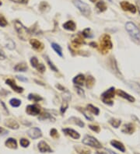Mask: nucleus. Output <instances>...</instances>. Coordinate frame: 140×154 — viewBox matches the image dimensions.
<instances>
[{"label":"nucleus","instance_id":"58","mask_svg":"<svg viewBox=\"0 0 140 154\" xmlns=\"http://www.w3.org/2000/svg\"><path fill=\"white\" fill-rule=\"evenodd\" d=\"M135 154H139V153H135Z\"/></svg>","mask_w":140,"mask_h":154},{"label":"nucleus","instance_id":"21","mask_svg":"<svg viewBox=\"0 0 140 154\" xmlns=\"http://www.w3.org/2000/svg\"><path fill=\"white\" fill-rule=\"evenodd\" d=\"M5 145L10 149L17 148V140L15 139H12V138H9L6 141V142H5Z\"/></svg>","mask_w":140,"mask_h":154},{"label":"nucleus","instance_id":"46","mask_svg":"<svg viewBox=\"0 0 140 154\" xmlns=\"http://www.w3.org/2000/svg\"><path fill=\"white\" fill-rule=\"evenodd\" d=\"M36 69H37L38 72H41V73H43V72L45 71L46 69H45V66H44L43 64H39V66H37V68Z\"/></svg>","mask_w":140,"mask_h":154},{"label":"nucleus","instance_id":"10","mask_svg":"<svg viewBox=\"0 0 140 154\" xmlns=\"http://www.w3.org/2000/svg\"><path fill=\"white\" fill-rule=\"evenodd\" d=\"M72 43L73 45L75 47H79L82 45H84L85 41L84 39L82 38V34H76L74 35L72 38Z\"/></svg>","mask_w":140,"mask_h":154},{"label":"nucleus","instance_id":"55","mask_svg":"<svg viewBox=\"0 0 140 154\" xmlns=\"http://www.w3.org/2000/svg\"><path fill=\"white\" fill-rule=\"evenodd\" d=\"M2 132H4L5 134H6L7 133V131L5 130L4 128H2V127H0V134H2Z\"/></svg>","mask_w":140,"mask_h":154},{"label":"nucleus","instance_id":"22","mask_svg":"<svg viewBox=\"0 0 140 154\" xmlns=\"http://www.w3.org/2000/svg\"><path fill=\"white\" fill-rule=\"evenodd\" d=\"M14 70L17 72H26L27 70V64L24 62H21L17 65H16L14 67Z\"/></svg>","mask_w":140,"mask_h":154},{"label":"nucleus","instance_id":"40","mask_svg":"<svg viewBox=\"0 0 140 154\" xmlns=\"http://www.w3.org/2000/svg\"><path fill=\"white\" fill-rule=\"evenodd\" d=\"M76 92H77V93H78L79 96H80V97H85L84 91H83L82 89H81L79 86H76Z\"/></svg>","mask_w":140,"mask_h":154},{"label":"nucleus","instance_id":"38","mask_svg":"<svg viewBox=\"0 0 140 154\" xmlns=\"http://www.w3.org/2000/svg\"><path fill=\"white\" fill-rule=\"evenodd\" d=\"M129 85L132 89H134L135 91H136V92H140V85L138 84L137 82H131V83H129Z\"/></svg>","mask_w":140,"mask_h":154},{"label":"nucleus","instance_id":"13","mask_svg":"<svg viewBox=\"0 0 140 154\" xmlns=\"http://www.w3.org/2000/svg\"><path fill=\"white\" fill-rule=\"evenodd\" d=\"M62 131H63L66 135L69 136L70 137H72V139H78L80 138L79 133H78L77 131H75L74 129H72V128H63Z\"/></svg>","mask_w":140,"mask_h":154},{"label":"nucleus","instance_id":"3","mask_svg":"<svg viewBox=\"0 0 140 154\" xmlns=\"http://www.w3.org/2000/svg\"><path fill=\"white\" fill-rule=\"evenodd\" d=\"M125 29L126 31H128V33L132 37V38L136 41H140V32L139 30L137 27H136L135 23L132 22H128L125 24Z\"/></svg>","mask_w":140,"mask_h":154},{"label":"nucleus","instance_id":"14","mask_svg":"<svg viewBox=\"0 0 140 154\" xmlns=\"http://www.w3.org/2000/svg\"><path fill=\"white\" fill-rule=\"evenodd\" d=\"M38 150L41 153H52V149L50 148L49 145L44 141H41L38 143Z\"/></svg>","mask_w":140,"mask_h":154},{"label":"nucleus","instance_id":"35","mask_svg":"<svg viewBox=\"0 0 140 154\" xmlns=\"http://www.w3.org/2000/svg\"><path fill=\"white\" fill-rule=\"evenodd\" d=\"M49 5L47 4L46 2H41L39 6V9L41 12H47V11L49 10Z\"/></svg>","mask_w":140,"mask_h":154},{"label":"nucleus","instance_id":"32","mask_svg":"<svg viewBox=\"0 0 140 154\" xmlns=\"http://www.w3.org/2000/svg\"><path fill=\"white\" fill-rule=\"evenodd\" d=\"M68 101L69 100H66V98L63 99V102H62V106H61V108H60V112H61V114H62V115L66 112L67 108H68L69 107Z\"/></svg>","mask_w":140,"mask_h":154},{"label":"nucleus","instance_id":"7","mask_svg":"<svg viewBox=\"0 0 140 154\" xmlns=\"http://www.w3.org/2000/svg\"><path fill=\"white\" fill-rule=\"evenodd\" d=\"M26 112H27V115L36 116V115H40V113H41V107H40L39 105L37 104L28 105L26 107Z\"/></svg>","mask_w":140,"mask_h":154},{"label":"nucleus","instance_id":"57","mask_svg":"<svg viewBox=\"0 0 140 154\" xmlns=\"http://www.w3.org/2000/svg\"><path fill=\"white\" fill-rule=\"evenodd\" d=\"M1 5H2V2L0 1V6H1Z\"/></svg>","mask_w":140,"mask_h":154},{"label":"nucleus","instance_id":"17","mask_svg":"<svg viewBox=\"0 0 140 154\" xmlns=\"http://www.w3.org/2000/svg\"><path fill=\"white\" fill-rule=\"evenodd\" d=\"M135 129H136V128H135V126L133 124L128 123L125 124V125L123 126L122 131L123 133L125 134H132L135 131Z\"/></svg>","mask_w":140,"mask_h":154},{"label":"nucleus","instance_id":"19","mask_svg":"<svg viewBox=\"0 0 140 154\" xmlns=\"http://www.w3.org/2000/svg\"><path fill=\"white\" fill-rule=\"evenodd\" d=\"M85 80H86V78H85L84 75L82 74H79L73 79V82L75 84H76V86H82L83 83H84Z\"/></svg>","mask_w":140,"mask_h":154},{"label":"nucleus","instance_id":"48","mask_svg":"<svg viewBox=\"0 0 140 154\" xmlns=\"http://www.w3.org/2000/svg\"><path fill=\"white\" fill-rule=\"evenodd\" d=\"M5 58H6V55H5L4 51L0 48V60H4Z\"/></svg>","mask_w":140,"mask_h":154},{"label":"nucleus","instance_id":"42","mask_svg":"<svg viewBox=\"0 0 140 154\" xmlns=\"http://www.w3.org/2000/svg\"><path fill=\"white\" fill-rule=\"evenodd\" d=\"M78 110H79V111H80L83 114V115H84L85 118H86L87 120H89V121H93V118L92 117H90V115H87V113H86V110H84V109H81L80 107H78Z\"/></svg>","mask_w":140,"mask_h":154},{"label":"nucleus","instance_id":"49","mask_svg":"<svg viewBox=\"0 0 140 154\" xmlns=\"http://www.w3.org/2000/svg\"><path fill=\"white\" fill-rule=\"evenodd\" d=\"M0 104H1V105L3 107V110H4L5 111V114H6V115H9V111L7 110V108H6V105H5L4 103L2 102V101H0Z\"/></svg>","mask_w":140,"mask_h":154},{"label":"nucleus","instance_id":"5","mask_svg":"<svg viewBox=\"0 0 140 154\" xmlns=\"http://www.w3.org/2000/svg\"><path fill=\"white\" fill-rule=\"evenodd\" d=\"M73 4L85 17H89L91 14L90 7L87 3L82 2L81 0H73Z\"/></svg>","mask_w":140,"mask_h":154},{"label":"nucleus","instance_id":"6","mask_svg":"<svg viewBox=\"0 0 140 154\" xmlns=\"http://www.w3.org/2000/svg\"><path fill=\"white\" fill-rule=\"evenodd\" d=\"M82 143L87 146H90L91 147L96 149H101L102 148V145L96 138L90 136H86L84 139H82Z\"/></svg>","mask_w":140,"mask_h":154},{"label":"nucleus","instance_id":"43","mask_svg":"<svg viewBox=\"0 0 140 154\" xmlns=\"http://www.w3.org/2000/svg\"><path fill=\"white\" fill-rule=\"evenodd\" d=\"M50 136H52V138H54V139H57V138H58V131H57L55 128H52V129L50 131Z\"/></svg>","mask_w":140,"mask_h":154},{"label":"nucleus","instance_id":"56","mask_svg":"<svg viewBox=\"0 0 140 154\" xmlns=\"http://www.w3.org/2000/svg\"><path fill=\"white\" fill-rule=\"evenodd\" d=\"M90 2H95L96 1H97V0H90Z\"/></svg>","mask_w":140,"mask_h":154},{"label":"nucleus","instance_id":"20","mask_svg":"<svg viewBox=\"0 0 140 154\" xmlns=\"http://www.w3.org/2000/svg\"><path fill=\"white\" fill-rule=\"evenodd\" d=\"M62 27L64 29L67 30V31H74L76 28V25L72 20H69L62 25Z\"/></svg>","mask_w":140,"mask_h":154},{"label":"nucleus","instance_id":"37","mask_svg":"<svg viewBox=\"0 0 140 154\" xmlns=\"http://www.w3.org/2000/svg\"><path fill=\"white\" fill-rule=\"evenodd\" d=\"M31 64L32 67L34 69H37V66H39V62H38V60L36 57H32L31 58Z\"/></svg>","mask_w":140,"mask_h":154},{"label":"nucleus","instance_id":"15","mask_svg":"<svg viewBox=\"0 0 140 154\" xmlns=\"http://www.w3.org/2000/svg\"><path fill=\"white\" fill-rule=\"evenodd\" d=\"M30 44L31 45L32 47L34 49L37 50V51H42L44 49V45L37 39H31L30 40Z\"/></svg>","mask_w":140,"mask_h":154},{"label":"nucleus","instance_id":"29","mask_svg":"<svg viewBox=\"0 0 140 154\" xmlns=\"http://www.w3.org/2000/svg\"><path fill=\"white\" fill-rule=\"evenodd\" d=\"M28 99H29L30 101H34V102H39V101L43 100V98H42L41 96L37 94H33V93H30V94L28 95Z\"/></svg>","mask_w":140,"mask_h":154},{"label":"nucleus","instance_id":"9","mask_svg":"<svg viewBox=\"0 0 140 154\" xmlns=\"http://www.w3.org/2000/svg\"><path fill=\"white\" fill-rule=\"evenodd\" d=\"M120 6L124 11H129L132 13H136V7L134 5L131 4L128 2L123 1L120 3Z\"/></svg>","mask_w":140,"mask_h":154},{"label":"nucleus","instance_id":"23","mask_svg":"<svg viewBox=\"0 0 140 154\" xmlns=\"http://www.w3.org/2000/svg\"><path fill=\"white\" fill-rule=\"evenodd\" d=\"M85 82H86V86H87V88L91 89L93 86H94L95 80L93 76H87V78L86 79Z\"/></svg>","mask_w":140,"mask_h":154},{"label":"nucleus","instance_id":"26","mask_svg":"<svg viewBox=\"0 0 140 154\" xmlns=\"http://www.w3.org/2000/svg\"><path fill=\"white\" fill-rule=\"evenodd\" d=\"M96 7H97V9L99 10V12H104V11L107 10V6H106V3H105L104 2H103V1H100V2H98L97 3V5H96Z\"/></svg>","mask_w":140,"mask_h":154},{"label":"nucleus","instance_id":"36","mask_svg":"<svg viewBox=\"0 0 140 154\" xmlns=\"http://www.w3.org/2000/svg\"><path fill=\"white\" fill-rule=\"evenodd\" d=\"M9 104H10V105L12 106V107H18L19 106H20L21 101H20V100H18V99L12 98L9 101Z\"/></svg>","mask_w":140,"mask_h":154},{"label":"nucleus","instance_id":"34","mask_svg":"<svg viewBox=\"0 0 140 154\" xmlns=\"http://www.w3.org/2000/svg\"><path fill=\"white\" fill-rule=\"evenodd\" d=\"M38 119L39 120H42V121H44V120H47V119H50V120H55L53 118V117L52 116V115H50V114L48 113H43L41 114V115H40V116L38 117Z\"/></svg>","mask_w":140,"mask_h":154},{"label":"nucleus","instance_id":"2","mask_svg":"<svg viewBox=\"0 0 140 154\" xmlns=\"http://www.w3.org/2000/svg\"><path fill=\"white\" fill-rule=\"evenodd\" d=\"M14 26L16 31H17L18 33L19 37L20 38L21 40L23 41H27V39H28V37H30L31 35V31L30 30L25 27L21 22L18 20H16L14 22Z\"/></svg>","mask_w":140,"mask_h":154},{"label":"nucleus","instance_id":"12","mask_svg":"<svg viewBox=\"0 0 140 154\" xmlns=\"http://www.w3.org/2000/svg\"><path fill=\"white\" fill-rule=\"evenodd\" d=\"M115 93H116V94L118 95L119 97H122V98H124V99H125V100H127V101H129V102H135V101H136V99L132 97V96H131L130 94H128V93H125V91H122V90H117Z\"/></svg>","mask_w":140,"mask_h":154},{"label":"nucleus","instance_id":"39","mask_svg":"<svg viewBox=\"0 0 140 154\" xmlns=\"http://www.w3.org/2000/svg\"><path fill=\"white\" fill-rule=\"evenodd\" d=\"M20 146H23V147H24V148H26V147H28L30 145L29 141H28L27 139H23V138L20 140Z\"/></svg>","mask_w":140,"mask_h":154},{"label":"nucleus","instance_id":"27","mask_svg":"<svg viewBox=\"0 0 140 154\" xmlns=\"http://www.w3.org/2000/svg\"><path fill=\"white\" fill-rule=\"evenodd\" d=\"M87 110L89 111V112H90V113L93 114L95 115H98L100 113V110L97 107H94L93 106L92 104H88L87 107Z\"/></svg>","mask_w":140,"mask_h":154},{"label":"nucleus","instance_id":"33","mask_svg":"<svg viewBox=\"0 0 140 154\" xmlns=\"http://www.w3.org/2000/svg\"><path fill=\"white\" fill-rule=\"evenodd\" d=\"M44 57H45L46 61H47V65H48V66H49V68L51 69L52 71H54V72H58V69H57V67H56V66L54 65L53 62H52V61L49 59V58L47 57V56H44Z\"/></svg>","mask_w":140,"mask_h":154},{"label":"nucleus","instance_id":"31","mask_svg":"<svg viewBox=\"0 0 140 154\" xmlns=\"http://www.w3.org/2000/svg\"><path fill=\"white\" fill-rule=\"evenodd\" d=\"M82 37H84L85 38H92L93 37V34L91 32L90 28H86L83 30L82 33Z\"/></svg>","mask_w":140,"mask_h":154},{"label":"nucleus","instance_id":"8","mask_svg":"<svg viewBox=\"0 0 140 154\" xmlns=\"http://www.w3.org/2000/svg\"><path fill=\"white\" fill-rule=\"evenodd\" d=\"M27 135L33 139H37L42 136V132L38 128H31V129L27 131Z\"/></svg>","mask_w":140,"mask_h":154},{"label":"nucleus","instance_id":"41","mask_svg":"<svg viewBox=\"0 0 140 154\" xmlns=\"http://www.w3.org/2000/svg\"><path fill=\"white\" fill-rule=\"evenodd\" d=\"M7 24H8V23H7V21L5 19V17L2 16V15H0V27H4L7 26Z\"/></svg>","mask_w":140,"mask_h":154},{"label":"nucleus","instance_id":"52","mask_svg":"<svg viewBox=\"0 0 140 154\" xmlns=\"http://www.w3.org/2000/svg\"><path fill=\"white\" fill-rule=\"evenodd\" d=\"M10 1L16 3H25V0H10Z\"/></svg>","mask_w":140,"mask_h":154},{"label":"nucleus","instance_id":"24","mask_svg":"<svg viewBox=\"0 0 140 154\" xmlns=\"http://www.w3.org/2000/svg\"><path fill=\"white\" fill-rule=\"evenodd\" d=\"M69 121H71V122H72V123H74L75 125H76V126H78L79 127L83 128L85 126V124L83 123V121H81V120L79 119V118H78L71 117L69 118Z\"/></svg>","mask_w":140,"mask_h":154},{"label":"nucleus","instance_id":"45","mask_svg":"<svg viewBox=\"0 0 140 154\" xmlns=\"http://www.w3.org/2000/svg\"><path fill=\"white\" fill-rule=\"evenodd\" d=\"M89 128H90L92 131H95V132H97V133H99L100 131H101L100 127L97 126H89Z\"/></svg>","mask_w":140,"mask_h":154},{"label":"nucleus","instance_id":"30","mask_svg":"<svg viewBox=\"0 0 140 154\" xmlns=\"http://www.w3.org/2000/svg\"><path fill=\"white\" fill-rule=\"evenodd\" d=\"M108 122L111 124V126H113V127L115 128H117L121 126V124H122V121H121V120L116 119V118H111Z\"/></svg>","mask_w":140,"mask_h":154},{"label":"nucleus","instance_id":"47","mask_svg":"<svg viewBox=\"0 0 140 154\" xmlns=\"http://www.w3.org/2000/svg\"><path fill=\"white\" fill-rule=\"evenodd\" d=\"M96 154H116L109 150H105L104 151H97Z\"/></svg>","mask_w":140,"mask_h":154},{"label":"nucleus","instance_id":"11","mask_svg":"<svg viewBox=\"0 0 140 154\" xmlns=\"http://www.w3.org/2000/svg\"><path fill=\"white\" fill-rule=\"evenodd\" d=\"M6 83L7 85L10 86L11 88L15 91V92L18 93H21L23 92V87H20V86H17L16 84V82H15L14 80H11V79H9V80H6Z\"/></svg>","mask_w":140,"mask_h":154},{"label":"nucleus","instance_id":"25","mask_svg":"<svg viewBox=\"0 0 140 154\" xmlns=\"http://www.w3.org/2000/svg\"><path fill=\"white\" fill-rule=\"evenodd\" d=\"M76 152L79 154H90L91 151L89 149L86 148V147H82V146H76Z\"/></svg>","mask_w":140,"mask_h":154},{"label":"nucleus","instance_id":"1","mask_svg":"<svg viewBox=\"0 0 140 154\" xmlns=\"http://www.w3.org/2000/svg\"><path fill=\"white\" fill-rule=\"evenodd\" d=\"M113 45L111 42V37L108 34H104L100 38V51L102 54H107L112 48Z\"/></svg>","mask_w":140,"mask_h":154},{"label":"nucleus","instance_id":"28","mask_svg":"<svg viewBox=\"0 0 140 154\" xmlns=\"http://www.w3.org/2000/svg\"><path fill=\"white\" fill-rule=\"evenodd\" d=\"M52 48L54 49V51H55L56 53L58 54V55L61 56V57H62V47L59 45H58V44L56 43H52Z\"/></svg>","mask_w":140,"mask_h":154},{"label":"nucleus","instance_id":"44","mask_svg":"<svg viewBox=\"0 0 140 154\" xmlns=\"http://www.w3.org/2000/svg\"><path fill=\"white\" fill-rule=\"evenodd\" d=\"M6 47H8L9 49H10V50L14 49V48H15V43L12 41V40H9L8 44L6 45Z\"/></svg>","mask_w":140,"mask_h":154},{"label":"nucleus","instance_id":"50","mask_svg":"<svg viewBox=\"0 0 140 154\" xmlns=\"http://www.w3.org/2000/svg\"><path fill=\"white\" fill-rule=\"evenodd\" d=\"M56 87L58 89V90H60V91H66V92H68V91H66V89L65 88L64 86H62V85H60V84H58V85H56Z\"/></svg>","mask_w":140,"mask_h":154},{"label":"nucleus","instance_id":"51","mask_svg":"<svg viewBox=\"0 0 140 154\" xmlns=\"http://www.w3.org/2000/svg\"><path fill=\"white\" fill-rule=\"evenodd\" d=\"M17 78L19 80H20V81H24V82H27V79L25 78V77H23V76H17Z\"/></svg>","mask_w":140,"mask_h":154},{"label":"nucleus","instance_id":"53","mask_svg":"<svg viewBox=\"0 0 140 154\" xmlns=\"http://www.w3.org/2000/svg\"><path fill=\"white\" fill-rule=\"evenodd\" d=\"M136 5H137V9L139 10V13L140 14V0H137L136 1Z\"/></svg>","mask_w":140,"mask_h":154},{"label":"nucleus","instance_id":"18","mask_svg":"<svg viewBox=\"0 0 140 154\" xmlns=\"http://www.w3.org/2000/svg\"><path fill=\"white\" fill-rule=\"evenodd\" d=\"M111 146H114V148H116L117 150H118L119 151L122 153L125 152V147L123 145V143H122L119 141H117V140H111Z\"/></svg>","mask_w":140,"mask_h":154},{"label":"nucleus","instance_id":"54","mask_svg":"<svg viewBox=\"0 0 140 154\" xmlns=\"http://www.w3.org/2000/svg\"><path fill=\"white\" fill-rule=\"evenodd\" d=\"M90 45L92 46L93 47H97V44L95 43V42H91V43H90Z\"/></svg>","mask_w":140,"mask_h":154},{"label":"nucleus","instance_id":"4","mask_svg":"<svg viewBox=\"0 0 140 154\" xmlns=\"http://www.w3.org/2000/svg\"><path fill=\"white\" fill-rule=\"evenodd\" d=\"M115 92L116 91L114 87H111V88L108 89L107 91L104 92L103 93L101 94V100H102L104 104L110 105V106L113 105L114 102L112 101V98L114 97Z\"/></svg>","mask_w":140,"mask_h":154},{"label":"nucleus","instance_id":"16","mask_svg":"<svg viewBox=\"0 0 140 154\" xmlns=\"http://www.w3.org/2000/svg\"><path fill=\"white\" fill-rule=\"evenodd\" d=\"M5 126L6 127L9 128L11 129H18L19 128V124L17 123V121L14 119H12V118H9V119L6 120L5 121Z\"/></svg>","mask_w":140,"mask_h":154}]
</instances>
